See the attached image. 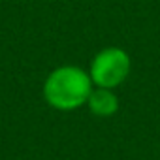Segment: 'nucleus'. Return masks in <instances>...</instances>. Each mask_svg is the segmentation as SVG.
I'll list each match as a JSON object with an SVG mask.
<instances>
[{
	"instance_id": "obj_2",
	"label": "nucleus",
	"mask_w": 160,
	"mask_h": 160,
	"mask_svg": "<svg viewBox=\"0 0 160 160\" xmlns=\"http://www.w3.org/2000/svg\"><path fill=\"white\" fill-rule=\"evenodd\" d=\"M130 55L121 47L102 49L91 62V79L96 87L115 89L130 75Z\"/></svg>"
},
{
	"instance_id": "obj_1",
	"label": "nucleus",
	"mask_w": 160,
	"mask_h": 160,
	"mask_svg": "<svg viewBox=\"0 0 160 160\" xmlns=\"http://www.w3.org/2000/svg\"><path fill=\"white\" fill-rule=\"evenodd\" d=\"M92 85L91 75L83 68L60 66L47 75L43 83V98L58 111H73L87 104Z\"/></svg>"
},
{
	"instance_id": "obj_3",
	"label": "nucleus",
	"mask_w": 160,
	"mask_h": 160,
	"mask_svg": "<svg viewBox=\"0 0 160 160\" xmlns=\"http://www.w3.org/2000/svg\"><path fill=\"white\" fill-rule=\"evenodd\" d=\"M87 106L91 113H94L96 117H109L119 109V98L111 89L98 87V89H92L87 100Z\"/></svg>"
}]
</instances>
